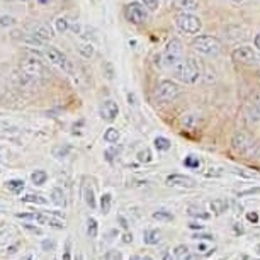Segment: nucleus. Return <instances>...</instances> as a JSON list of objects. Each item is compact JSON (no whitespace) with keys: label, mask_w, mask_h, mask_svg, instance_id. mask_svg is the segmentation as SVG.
I'll return each mask as SVG.
<instances>
[{"label":"nucleus","mask_w":260,"mask_h":260,"mask_svg":"<svg viewBox=\"0 0 260 260\" xmlns=\"http://www.w3.org/2000/svg\"><path fill=\"white\" fill-rule=\"evenodd\" d=\"M232 146L237 153L250 158H260V143L245 131H237L232 138Z\"/></svg>","instance_id":"obj_1"},{"label":"nucleus","mask_w":260,"mask_h":260,"mask_svg":"<svg viewBox=\"0 0 260 260\" xmlns=\"http://www.w3.org/2000/svg\"><path fill=\"white\" fill-rule=\"evenodd\" d=\"M175 77L184 83H196L201 77V65L196 58H184L177 67L174 68Z\"/></svg>","instance_id":"obj_2"},{"label":"nucleus","mask_w":260,"mask_h":260,"mask_svg":"<svg viewBox=\"0 0 260 260\" xmlns=\"http://www.w3.org/2000/svg\"><path fill=\"white\" fill-rule=\"evenodd\" d=\"M21 70L24 73H27L29 77L36 78V80H41V78L48 77V70H46L45 63L39 60V53H36V51L29 53V55H26V56H22Z\"/></svg>","instance_id":"obj_3"},{"label":"nucleus","mask_w":260,"mask_h":260,"mask_svg":"<svg viewBox=\"0 0 260 260\" xmlns=\"http://www.w3.org/2000/svg\"><path fill=\"white\" fill-rule=\"evenodd\" d=\"M196 51L201 53V55H206V56H214L218 55L219 51H221V41H219L218 38L214 36H208V34H204V36H198L192 39V45Z\"/></svg>","instance_id":"obj_4"},{"label":"nucleus","mask_w":260,"mask_h":260,"mask_svg":"<svg viewBox=\"0 0 260 260\" xmlns=\"http://www.w3.org/2000/svg\"><path fill=\"white\" fill-rule=\"evenodd\" d=\"M182 60H184V45H182L180 39L174 38L172 41H169V45H167V48H165L164 65L167 68H172V70H174V68L177 67Z\"/></svg>","instance_id":"obj_5"},{"label":"nucleus","mask_w":260,"mask_h":260,"mask_svg":"<svg viewBox=\"0 0 260 260\" xmlns=\"http://www.w3.org/2000/svg\"><path fill=\"white\" fill-rule=\"evenodd\" d=\"M175 26L180 32L185 34H196L203 29V21L194 16L192 12H180L177 17H175Z\"/></svg>","instance_id":"obj_6"},{"label":"nucleus","mask_w":260,"mask_h":260,"mask_svg":"<svg viewBox=\"0 0 260 260\" xmlns=\"http://www.w3.org/2000/svg\"><path fill=\"white\" fill-rule=\"evenodd\" d=\"M182 94V89H180L179 83L172 82V80H161L156 87V101L158 102H174L177 97Z\"/></svg>","instance_id":"obj_7"},{"label":"nucleus","mask_w":260,"mask_h":260,"mask_svg":"<svg viewBox=\"0 0 260 260\" xmlns=\"http://www.w3.org/2000/svg\"><path fill=\"white\" fill-rule=\"evenodd\" d=\"M17 218L26 219V221H34L38 224H45V226H51V228H56V230L65 228V221H63V219H58V218H55V216L43 214V213H19Z\"/></svg>","instance_id":"obj_8"},{"label":"nucleus","mask_w":260,"mask_h":260,"mask_svg":"<svg viewBox=\"0 0 260 260\" xmlns=\"http://www.w3.org/2000/svg\"><path fill=\"white\" fill-rule=\"evenodd\" d=\"M124 16L129 22L133 24H141L146 21V16H148V12H146V7L141 6L140 2H131L127 4L126 9H124Z\"/></svg>","instance_id":"obj_9"},{"label":"nucleus","mask_w":260,"mask_h":260,"mask_svg":"<svg viewBox=\"0 0 260 260\" xmlns=\"http://www.w3.org/2000/svg\"><path fill=\"white\" fill-rule=\"evenodd\" d=\"M12 80L14 83H16V87L17 89H24V90H34L38 87V82L36 78H32V77H29L27 73H24L21 68H19L17 72H14V75H12Z\"/></svg>","instance_id":"obj_10"},{"label":"nucleus","mask_w":260,"mask_h":260,"mask_svg":"<svg viewBox=\"0 0 260 260\" xmlns=\"http://www.w3.org/2000/svg\"><path fill=\"white\" fill-rule=\"evenodd\" d=\"M232 58H233V61L242 63V65H250V63H253V60H257V56H255V51L250 46H238V48H235V51L232 53Z\"/></svg>","instance_id":"obj_11"},{"label":"nucleus","mask_w":260,"mask_h":260,"mask_svg":"<svg viewBox=\"0 0 260 260\" xmlns=\"http://www.w3.org/2000/svg\"><path fill=\"white\" fill-rule=\"evenodd\" d=\"M167 185L170 187H180V189H192L196 185V180L187 175H180V174H172L167 177Z\"/></svg>","instance_id":"obj_12"},{"label":"nucleus","mask_w":260,"mask_h":260,"mask_svg":"<svg viewBox=\"0 0 260 260\" xmlns=\"http://www.w3.org/2000/svg\"><path fill=\"white\" fill-rule=\"evenodd\" d=\"M45 56L53 63V65L60 67V68H63V70H68V60L60 50H56V48H53V46H46L45 48Z\"/></svg>","instance_id":"obj_13"},{"label":"nucleus","mask_w":260,"mask_h":260,"mask_svg":"<svg viewBox=\"0 0 260 260\" xmlns=\"http://www.w3.org/2000/svg\"><path fill=\"white\" fill-rule=\"evenodd\" d=\"M180 124H182L184 129L196 131V129H199L201 124H203V117H201V114H198V112H187V114L182 116Z\"/></svg>","instance_id":"obj_14"},{"label":"nucleus","mask_w":260,"mask_h":260,"mask_svg":"<svg viewBox=\"0 0 260 260\" xmlns=\"http://www.w3.org/2000/svg\"><path fill=\"white\" fill-rule=\"evenodd\" d=\"M117 114H119V107L114 101H104L101 106V116L106 121H114Z\"/></svg>","instance_id":"obj_15"},{"label":"nucleus","mask_w":260,"mask_h":260,"mask_svg":"<svg viewBox=\"0 0 260 260\" xmlns=\"http://www.w3.org/2000/svg\"><path fill=\"white\" fill-rule=\"evenodd\" d=\"M31 34H32L34 38H38L41 43L50 41V39L55 36V34H53V29L48 26V24H38V26H34Z\"/></svg>","instance_id":"obj_16"},{"label":"nucleus","mask_w":260,"mask_h":260,"mask_svg":"<svg viewBox=\"0 0 260 260\" xmlns=\"http://www.w3.org/2000/svg\"><path fill=\"white\" fill-rule=\"evenodd\" d=\"M82 198H83V203L89 206L90 209H94L95 206H97L94 187H92V185L87 182V180H83V184H82Z\"/></svg>","instance_id":"obj_17"},{"label":"nucleus","mask_w":260,"mask_h":260,"mask_svg":"<svg viewBox=\"0 0 260 260\" xmlns=\"http://www.w3.org/2000/svg\"><path fill=\"white\" fill-rule=\"evenodd\" d=\"M199 0H175L174 9H177L180 12H192L198 9Z\"/></svg>","instance_id":"obj_18"},{"label":"nucleus","mask_w":260,"mask_h":260,"mask_svg":"<svg viewBox=\"0 0 260 260\" xmlns=\"http://www.w3.org/2000/svg\"><path fill=\"white\" fill-rule=\"evenodd\" d=\"M248 114L252 119H260V90H257L252 97V102H250V109H248Z\"/></svg>","instance_id":"obj_19"},{"label":"nucleus","mask_w":260,"mask_h":260,"mask_svg":"<svg viewBox=\"0 0 260 260\" xmlns=\"http://www.w3.org/2000/svg\"><path fill=\"white\" fill-rule=\"evenodd\" d=\"M161 240V232L160 230H146L143 233V242L146 245H156Z\"/></svg>","instance_id":"obj_20"},{"label":"nucleus","mask_w":260,"mask_h":260,"mask_svg":"<svg viewBox=\"0 0 260 260\" xmlns=\"http://www.w3.org/2000/svg\"><path fill=\"white\" fill-rule=\"evenodd\" d=\"M209 208L214 214H223L224 211L228 209V203L224 199H214V201H211Z\"/></svg>","instance_id":"obj_21"},{"label":"nucleus","mask_w":260,"mask_h":260,"mask_svg":"<svg viewBox=\"0 0 260 260\" xmlns=\"http://www.w3.org/2000/svg\"><path fill=\"white\" fill-rule=\"evenodd\" d=\"M51 203L60 206V208H65L67 199H65V194H63L61 189H53L51 190Z\"/></svg>","instance_id":"obj_22"},{"label":"nucleus","mask_w":260,"mask_h":260,"mask_svg":"<svg viewBox=\"0 0 260 260\" xmlns=\"http://www.w3.org/2000/svg\"><path fill=\"white\" fill-rule=\"evenodd\" d=\"M121 138V135H119V131L116 129V127H109V129L104 133V141L106 143H117Z\"/></svg>","instance_id":"obj_23"},{"label":"nucleus","mask_w":260,"mask_h":260,"mask_svg":"<svg viewBox=\"0 0 260 260\" xmlns=\"http://www.w3.org/2000/svg\"><path fill=\"white\" fill-rule=\"evenodd\" d=\"M97 233H99V224H97L95 218H89L87 219V235L89 238H97Z\"/></svg>","instance_id":"obj_24"},{"label":"nucleus","mask_w":260,"mask_h":260,"mask_svg":"<svg viewBox=\"0 0 260 260\" xmlns=\"http://www.w3.org/2000/svg\"><path fill=\"white\" fill-rule=\"evenodd\" d=\"M46 179H48V175H46L45 170H36L31 174V180H32L34 185H43L46 182Z\"/></svg>","instance_id":"obj_25"},{"label":"nucleus","mask_w":260,"mask_h":260,"mask_svg":"<svg viewBox=\"0 0 260 260\" xmlns=\"http://www.w3.org/2000/svg\"><path fill=\"white\" fill-rule=\"evenodd\" d=\"M78 53L83 58H92L94 56V46L90 43H82V45H78Z\"/></svg>","instance_id":"obj_26"},{"label":"nucleus","mask_w":260,"mask_h":260,"mask_svg":"<svg viewBox=\"0 0 260 260\" xmlns=\"http://www.w3.org/2000/svg\"><path fill=\"white\" fill-rule=\"evenodd\" d=\"M24 203H32V204H48V199L45 196H34V194H27L21 198Z\"/></svg>","instance_id":"obj_27"},{"label":"nucleus","mask_w":260,"mask_h":260,"mask_svg":"<svg viewBox=\"0 0 260 260\" xmlns=\"http://www.w3.org/2000/svg\"><path fill=\"white\" fill-rule=\"evenodd\" d=\"M174 255L177 260H187L189 258V247L187 245H179V247L174 250Z\"/></svg>","instance_id":"obj_28"},{"label":"nucleus","mask_w":260,"mask_h":260,"mask_svg":"<svg viewBox=\"0 0 260 260\" xmlns=\"http://www.w3.org/2000/svg\"><path fill=\"white\" fill-rule=\"evenodd\" d=\"M7 187L11 189L14 194H19L24 189V180H21V179H12V180H9V182H7Z\"/></svg>","instance_id":"obj_29"},{"label":"nucleus","mask_w":260,"mask_h":260,"mask_svg":"<svg viewBox=\"0 0 260 260\" xmlns=\"http://www.w3.org/2000/svg\"><path fill=\"white\" fill-rule=\"evenodd\" d=\"M111 204H112V198H111V194H104L101 198V211H102V214H107L111 211Z\"/></svg>","instance_id":"obj_30"},{"label":"nucleus","mask_w":260,"mask_h":260,"mask_svg":"<svg viewBox=\"0 0 260 260\" xmlns=\"http://www.w3.org/2000/svg\"><path fill=\"white\" fill-rule=\"evenodd\" d=\"M170 141L164 138V136H158V138H155V148L158 150V151H167V150H170Z\"/></svg>","instance_id":"obj_31"},{"label":"nucleus","mask_w":260,"mask_h":260,"mask_svg":"<svg viewBox=\"0 0 260 260\" xmlns=\"http://www.w3.org/2000/svg\"><path fill=\"white\" fill-rule=\"evenodd\" d=\"M55 27L58 32H65L70 29V22H68V19H65V17H58L55 21Z\"/></svg>","instance_id":"obj_32"},{"label":"nucleus","mask_w":260,"mask_h":260,"mask_svg":"<svg viewBox=\"0 0 260 260\" xmlns=\"http://www.w3.org/2000/svg\"><path fill=\"white\" fill-rule=\"evenodd\" d=\"M153 218L155 219H158V221H172L174 219V214H170L169 211H155L153 213Z\"/></svg>","instance_id":"obj_33"},{"label":"nucleus","mask_w":260,"mask_h":260,"mask_svg":"<svg viewBox=\"0 0 260 260\" xmlns=\"http://www.w3.org/2000/svg\"><path fill=\"white\" fill-rule=\"evenodd\" d=\"M70 153V146H55L53 148V156H56V158H65Z\"/></svg>","instance_id":"obj_34"},{"label":"nucleus","mask_w":260,"mask_h":260,"mask_svg":"<svg viewBox=\"0 0 260 260\" xmlns=\"http://www.w3.org/2000/svg\"><path fill=\"white\" fill-rule=\"evenodd\" d=\"M184 165L187 167V169H199V165H201V161L198 156H194V155H189V156H185V160H184Z\"/></svg>","instance_id":"obj_35"},{"label":"nucleus","mask_w":260,"mask_h":260,"mask_svg":"<svg viewBox=\"0 0 260 260\" xmlns=\"http://www.w3.org/2000/svg\"><path fill=\"white\" fill-rule=\"evenodd\" d=\"M189 214H190V216H194V218H201V219H208V218H209V214H208V213H204L203 209L196 208V206H190V208H189Z\"/></svg>","instance_id":"obj_36"},{"label":"nucleus","mask_w":260,"mask_h":260,"mask_svg":"<svg viewBox=\"0 0 260 260\" xmlns=\"http://www.w3.org/2000/svg\"><path fill=\"white\" fill-rule=\"evenodd\" d=\"M138 160L141 161V164H148V161H151V151L148 148L140 150L138 151Z\"/></svg>","instance_id":"obj_37"},{"label":"nucleus","mask_w":260,"mask_h":260,"mask_svg":"<svg viewBox=\"0 0 260 260\" xmlns=\"http://www.w3.org/2000/svg\"><path fill=\"white\" fill-rule=\"evenodd\" d=\"M16 24V19L11 16H2L0 17V27H11Z\"/></svg>","instance_id":"obj_38"},{"label":"nucleus","mask_w":260,"mask_h":260,"mask_svg":"<svg viewBox=\"0 0 260 260\" xmlns=\"http://www.w3.org/2000/svg\"><path fill=\"white\" fill-rule=\"evenodd\" d=\"M141 2H143V6L151 12H155L156 9H158V0H141Z\"/></svg>","instance_id":"obj_39"},{"label":"nucleus","mask_w":260,"mask_h":260,"mask_svg":"<svg viewBox=\"0 0 260 260\" xmlns=\"http://www.w3.org/2000/svg\"><path fill=\"white\" fill-rule=\"evenodd\" d=\"M106 260H122L121 252H116V250H111V252L106 253Z\"/></svg>","instance_id":"obj_40"},{"label":"nucleus","mask_w":260,"mask_h":260,"mask_svg":"<svg viewBox=\"0 0 260 260\" xmlns=\"http://www.w3.org/2000/svg\"><path fill=\"white\" fill-rule=\"evenodd\" d=\"M253 194H260V187H253V189L243 190V192H240L238 196H240V198H245V196H253Z\"/></svg>","instance_id":"obj_41"},{"label":"nucleus","mask_w":260,"mask_h":260,"mask_svg":"<svg viewBox=\"0 0 260 260\" xmlns=\"http://www.w3.org/2000/svg\"><path fill=\"white\" fill-rule=\"evenodd\" d=\"M70 250H72V240H67V247L63 252V260H70Z\"/></svg>","instance_id":"obj_42"},{"label":"nucleus","mask_w":260,"mask_h":260,"mask_svg":"<svg viewBox=\"0 0 260 260\" xmlns=\"http://www.w3.org/2000/svg\"><path fill=\"white\" fill-rule=\"evenodd\" d=\"M24 228L26 230H29L31 233H34V235H41V230L39 228H36V226H31V224H24Z\"/></svg>","instance_id":"obj_43"},{"label":"nucleus","mask_w":260,"mask_h":260,"mask_svg":"<svg viewBox=\"0 0 260 260\" xmlns=\"http://www.w3.org/2000/svg\"><path fill=\"white\" fill-rule=\"evenodd\" d=\"M247 219H248V221H252V223H257L258 221V214L257 213H248Z\"/></svg>","instance_id":"obj_44"},{"label":"nucleus","mask_w":260,"mask_h":260,"mask_svg":"<svg viewBox=\"0 0 260 260\" xmlns=\"http://www.w3.org/2000/svg\"><path fill=\"white\" fill-rule=\"evenodd\" d=\"M53 247H55V243H53V242H48V240L43 242V248H45V250H51Z\"/></svg>","instance_id":"obj_45"},{"label":"nucleus","mask_w":260,"mask_h":260,"mask_svg":"<svg viewBox=\"0 0 260 260\" xmlns=\"http://www.w3.org/2000/svg\"><path fill=\"white\" fill-rule=\"evenodd\" d=\"M129 260H153L151 257H143V255H133Z\"/></svg>","instance_id":"obj_46"},{"label":"nucleus","mask_w":260,"mask_h":260,"mask_svg":"<svg viewBox=\"0 0 260 260\" xmlns=\"http://www.w3.org/2000/svg\"><path fill=\"white\" fill-rule=\"evenodd\" d=\"M189 226L192 228V230H199V232H201V230H203V224H198V223H190Z\"/></svg>","instance_id":"obj_47"},{"label":"nucleus","mask_w":260,"mask_h":260,"mask_svg":"<svg viewBox=\"0 0 260 260\" xmlns=\"http://www.w3.org/2000/svg\"><path fill=\"white\" fill-rule=\"evenodd\" d=\"M122 240H124V242H126V243L133 242V235H127V233H126V235H124V237H122Z\"/></svg>","instance_id":"obj_48"},{"label":"nucleus","mask_w":260,"mask_h":260,"mask_svg":"<svg viewBox=\"0 0 260 260\" xmlns=\"http://www.w3.org/2000/svg\"><path fill=\"white\" fill-rule=\"evenodd\" d=\"M255 48L260 50V32L257 34V36H255Z\"/></svg>","instance_id":"obj_49"},{"label":"nucleus","mask_w":260,"mask_h":260,"mask_svg":"<svg viewBox=\"0 0 260 260\" xmlns=\"http://www.w3.org/2000/svg\"><path fill=\"white\" fill-rule=\"evenodd\" d=\"M194 238H203V240H211L213 237H209V235H196Z\"/></svg>","instance_id":"obj_50"},{"label":"nucleus","mask_w":260,"mask_h":260,"mask_svg":"<svg viewBox=\"0 0 260 260\" xmlns=\"http://www.w3.org/2000/svg\"><path fill=\"white\" fill-rule=\"evenodd\" d=\"M164 260H175V258H174V257H172V255H170V253H167V255H165V257H164Z\"/></svg>","instance_id":"obj_51"},{"label":"nucleus","mask_w":260,"mask_h":260,"mask_svg":"<svg viewBox=\"0 0 260 260\" xmlns=\"http://www.w3.org/2000/svg\"><path fill=\"white\" fill-rule=\"evenodd\" d=\"M22 260H32V255H26V257H24Z\"/></svg>","instance_id":"obj_52"},{"label":"nucleus","mask_w":260,"mask_h":260,"mask_svg":"<svg viewBox=\"0 0 260 260\" xmlns=\"http://www.w3.org/2000/svg\"><path fill=\"white\" fill-rule=\"evenodd\" d=\"M235 4H242V2H245V0H233Z\"/></svg>","instance_id":"obj_53"},{"label":"nucleus","mask_w":260,"mask_h":260,"mask_svg":"<svg viewBox=\"0 0 260 260\" xmlns=\"http://www.w3.org/2000/svg\"><path fill=\"white\" fill-rule=\"evenodd\" d=\"M48 2V0H39V4H46Z\"/></svg>","instance_id":"obj_54"},{"label":"nucleus","mask_w":260,"mask_h":260,"mask_svg":"<svg viewBox=\"0 0 260 260\" xmlns=\"http://www.w3.org/2000/svg\"><path fill=\"white\" fill-rule=\"evenodd\" d=\"M257 60H258V61H257V63H258V67H260V55H258V56H257Z\"/></svg>","instance_id":"obj_55"},{"label":"nucleus","mask_w":260,"mask_h":260,"mask_svg":"<svg viewBox=\"0 0 260 260\" xmlns=\"http://www.w3.org/2000/svg\"><path fill=\"white\" fill-rule=\"evenodd\" d=\"M77 260H82V255H78V258Z\"/></svg>","instance_id":"obj_56"},{"label":"nucleus","mask_w":260,"mask_h":260,"mask_svg":"<svg viewBox=\"0 0 260 260\" xmlns=\"http://www.w3.org/2000/svg\"><path fill=\"white\" fill-rule=\"evenodd\" d=\"M4 2H12V0H4Z\"/></svg>","instance_id":"obj_57"}]
</instances>
